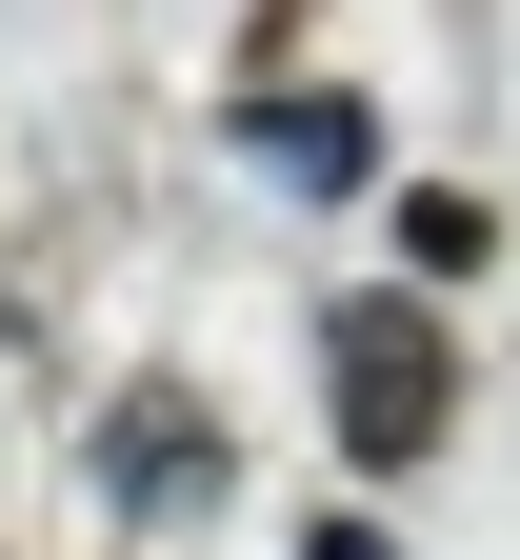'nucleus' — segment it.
Instances as JSON below:
<instances>
[{
  "mask_svg": "<svg viewBox=\"0 0 520 560\" xmlns=\"http://www.w3.org/2000/svg\"><path fill=\"white\" fill-rule=\"evenodd\" d=\"M321 420L360 480H420L440 420H461V340H440L420 280H381V301H321Z\"/></svg>",
  "mask_w": 520,
  "mask_h": 560,
  "instance_id": "f257e3e1",
  "label": "nucleus"
},
{
  "mask_svg": "<svg viewBox=\"0 0 520 560\" xmlns=\"http://www.w3.org/2000/svg\"><path fill=\"white\" fill-rule=\"evenodd\" d=\"M261 120V180L280 200H381V101H340V81H241Z\"/></svg>",
  "mask_w": 520,
  "mask_h": 560,
  "instance_id": "f03ea898",
  "label": "nucleus"
},
{
  "mask_svg": "<svg viewBox=\"0 0 520 560\" xmlns=\"http://www.w3.org/2000/svg\"><path fill=\"white\" fill-rule=\"evenodd\" d=\"M101 480H120L140 521H181V501H220V420H200L181 381H120V400H101Z\"/></svg>",
  "mask_w": 520,
  "mask_h": 560,
  "instance_id": "7ed1b4c3",
  "label": "nucleus"
},
{
  "mask_svg": "<svg viewBox=\"0 0 520 560\" xmlns=\"http://www.w3.org/2000/svg\"><path fill=\"white\" fill-rule=\"evenodd\" d=\"M481 241H500V221H481L461 180H440V200H401V260H420V280H481Z\"/></svg>",
  "mask_w": 520,
  "mask_h": 560,
  "instance_id": "20e7f679",
  "label": "nucleus"
},
{
  "mask_svg": "<svg viewBox=\"0 0 520 560\" xmlns=\"http://www.w3.org/2000/svg\"><path fill=\"white\" fill-rule=\"evenodd\" d=\"M301 560H401V540L381 521H301Z\"/></svg>",
  "mask_w": 520,
  "mask_h": 560,
  "instance_id": "39448f33",
  "label": "nucleus"
}]
</instances>
